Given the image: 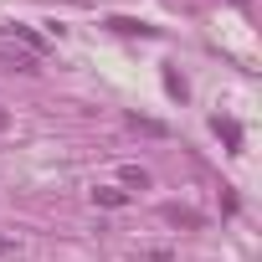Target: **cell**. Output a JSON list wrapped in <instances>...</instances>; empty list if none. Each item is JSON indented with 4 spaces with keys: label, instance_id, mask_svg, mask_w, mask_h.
<instances>
[{
    "label": "cell",
    "instance_id": "obj_1",
    "mask_svg": "<svg viewBox=\"0 0 262 262\" xmlns=\"http://www.w3.org/2000/svg\"><path fill=\"white\" fill-rule=\"evenodd\" d=\"M0 31H6V36H16V41H21V47H26L31 57H41V52H47V41H41V36H36L31 26H21V21H16V26H0Z\"/></svg>",
    "mask_w": 262,
    "mask_h": 262
},
{
    "label": "cell",
    "instance_id": "obj_2",
    "mask_svg": "<svg viewBox=\"0 0 262 262\" xmlns=\"http://www.w3.org/2000/svg\"><path fill=\"white\" fill-rule=\"evenodd\" d=\"M93 201H98V206H108V211H118V206H128V190H118V185H98V190H93Z\"/></svg>",
    "mask_w": 262,
    "mask_h": 262
},
{
    "label": "cell",
    "instance_id": "obj_3",
    "mask_svg": "<svg viewBox=\"0 0 262 262\" xmlns=\"http://www.w3.org/2000/svg\"><path fill=\"white\" fill-rule=\"evenodd\" d=\"M165 221H170V226H185V231H195V226H201V216H195L190 206H165Z\"/></svg>",
    "mask_w": 262,
    "mask_h": 262
},
{
    "label": "cell",
    "instance_id": "obj_4",
    "mask_svg": "<svg viewBox=\"0 0 262 262\" xmlns=\"http://www.w3.org/2000/svg\"><path fill=\"white\" fill-rule=\"evenodd\" d=\"M0 62L16 67V72H36V57H31V52H0Z\"/></svg>",
    "mask_w": 262,
    "mask_h": 262
},
{
    "label": "cell",
    "instance_id": "obj_5",
    "mask_svg": "<svg viewBox=\"0 0 262 262\" xmlns=\"http://www.w3.org/2000/svg\"><path fill=\"white\" fill-rule=\"evenodd\" d=\"M108 26H113V31H123V36H134V31H139V36H149V26H144V21H128V16H113Z\"/></svg>",
    "mask_w": 262,
    "mask_h": 262
},
{
    "label": "cell",
    "instance_id": "obj_6",
    "mask_svg": "<svg viewBox=\"0 0 262 262\" xmlns=\"http://www.w3.org/2000/svg\"><path fill=\"white\" fill-rule=\"evenodd\" d=\"M216 134H221V139H226V144H231V149H236V144H242V128H236V123H231V118H216Z\"/></svg>",
    "mask_w": 262,
    "mask_h": 262
},
{
    "label": "cell",
    "instance_id": "obj_7",
    "mask_svg": "<svg viewBox=\"0 0 262 262\" xmlns=\"http://www.w3.org/2000/svg\"><path fill=\"white\" fill-rule=\"evenodd\" d=\"M123 185H139V190H144V185H149V175H144L139 165H123Z\"/></svg>",
    "mask_w": 262,
    "mask_h": 262
},
{
    "label": "cell",
    "instance_id": "obj_8",
    "mask_svg": "<svg viewBox=\"0 0 262 262\" xmlns=\"http://www.w3.org/2000/svg\"><path fill=\"white\" fill-rule=\"evenodd\" d=\"M0 252H11V242H6V236H0Z\"/></svg>",
    "mask_w": 262,
    "mask_h": 262
},
{
    "label": "cell",
    "instance_id": "obj_9",
    "mask_svg": "<svg viewBox=\"0 0 262 262\" xmlns=\"http://www.w3.org/2000/svg\"><path fill=\"white\" fill-rule=\"evenodd\" d=\"M0 128H6V113H0Z\"/></svg>",
    "mask_w": 262,
    "mask_h": 262
}]
</instances>
